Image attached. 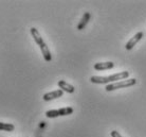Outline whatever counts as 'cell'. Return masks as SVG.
<instances>
[{
    "label": "cell",
    "instance_id": "obj_1",
    "mask_svg": "<svg viewBox=\"0 0 146 137\" xmlns=\"http://www.w3.org/2000/svg\"><path fill=\"white\" fill-rule=\"evenodd\" d=\"M129 72L128 71H122L119 74H114L112 76H108V77H98V76H93L90 78V81L95 84H106L110 82L120 81V80H125L128 78Z\"/></svg>",
    "mask_w": 146,
    "mask_h": 137
},
{
    "label": "cell",
    "instance_id": "obj_2",
    "mask_svg": "<svg viewBox=\"0 0 146 137\" xmlns=\"http://www.w3.org/2000/svg\"><path fill=\"white\" fill-rule=\"evenodd\" d=\"M137 83V80L135 79H129V80H123L121 82H117V83H112V84H109V85L106 86V90L107 92H112V90H115V89L119 88H123V87H129V86L135 85Z\"/></svg>",
    "mask_w": 146,
    "mask_h": 137
},
{
    "label": "cell",
    "instance_id": "obj_3",
    "mask_svg": "<svg viewBox=\"0 0 146 137\" xmlns=\"http://www.w3.org/2000/svg\"><path fill=\"white\" fill-rule=\"evenodd\" d=\"M73 113L72 108H62L60 110H51L46 112V116L48 118H56L59 116H67Z\"/></svg>",
    "mask_w": 146,
    "mask_h": 137
},
{
    "label": "cell",
    "instance_id": "obj_4",
    "mask_svg": "<svg viewBox=\"0 0 146 137\" xmlns=\"http://www.w3.org/2000/svg\"><path fill=\"white\" fill-rule=\"evenodd\" d=\"M143 35H144V33H143L142 31H141V32H138L135 36L131 37V38L128 41V43L126 44V46H125V48L127 49V50H131V49L135 46V44H137V43L142 38Z\"/></svg>",
    "mask_w": 146,
    "mask_h": 137
},
{
    "label": "cell",
    "instance_id": "obj_5",
    "mask_svg": "<svg viewBox=\"0 0 146 137\" xmlns=\"http://www.w3.org/2000/svg\"><path fill=\"white\" fill-rule=\"evenodd\" d=\"M62 89H57V90H54V92H51V93H47L44 95V101H50V100H53V99H57L59 97L62 96Z\"/></svg>",
    "mask_w": 146,
    "mask_h": 137
},
{
    "label": "cell",
    "instance_id": "obj_6",
    "mask_svg": "<svg viewBox=\"0 0 146 137\" xmlns=\"http://www.w3.org/2000/svg\"><path fill=\"white\" fill-rule=\"evenodd\" d=\"M114 64L112 62H101V63L94 64L95 70H107V69H112Z\"/></svg>",
    "mask_w": 146,
    "mask_h": 137
},
{
    "label": "cell",
    "instance_id": "obj_7",
    "mask_svg": "<svg viewBox=\"0 0 146 137\" xmlns=\"http://www.w3.org/2000/svg\"><path fill=\"white\" fill-rule=\"evenodd\" d=\"M30 32L32 34V36H33L35 43H36L38 46H41V45L44 44V39H42V37H41V35H40V33L38 32V30H37L36 28H31Z\"/></svg>",
    "mask_w": 146,
    "mask_h": 137
},
{
    "label": "cell",
    "instance_id": "obj_8",
    "mask_svg": "<svg viewBox=\"0 0 146 137\" xmlns=\"http://www.w3.org/2000/svg\"><path fill=\"white\" fill-rule=\"evenodd\" d=\"M58 86H59V88L62 89V92H67V93H69V94L74 93V90H75L74 86L70 85L69 83H67L66 81H62V80L58 82Z\"/></svg>",
    "mask_w": 146,
    "mask_h": 137
},
{
    "label": "cell",
    "instance_id": "obj_9",
    "mask_svg": "<svg viewBox=\"0 0 146 137\" xmlns=\"http://www.w3.org/2000/svg\"><path fill=\"white\" fill-rule=\"evenodd\" d=\"M40 47V50H41V53H42V55H44V59L47 61V62H50L52 59V55L51 53H50V50H49V48H48V46L46 43H44V44L41 45V46H39Z\"/></svg>",
    "mask_w": 146,
    "mask_h": 137
},
{
    "label": "cell",
    "instance_id": "obj_10",
    "mask_svg": "<svg viewBox=\"0 0 146 137\" xmlns=\"http://www.w3.org/2000/svg\"><path fill=\"white\" fill-rule=\"evenodd\" d=\"M90 17H91V15L89 12H86L83 16V18L80 19V23H78V26H77V30H83L86 27V25L88 23V21L90 20Z\"/></svg>",
    "mask_w": 146,
    "mask_h": 137
},
{
    "label": "cell",
    "instance_id": "obj_11",
    "mask_svg": "<svg viewBox=\"0 0 146 137\" xmlns=\"http://www.w3.org/2000/svg\"><path fill=\"white\" fill-rule=\"evenodd\" d=\"M15 130L14 124H11V123H4V122H0V131H7V132H12V131Z\"/></svg>",
    "mask_w": 146,
    "mask_h": 137
},
{
    "label": "cell",
    "instance_id": "obj_12",
    "mask_svg": "<svg viewBox=\"0 0 146 137\" xmlns=\"http://www.w3.org/2000/svg\"><path fill=\"white\" fill-rule=\"evenodd\" d=\"M111 137H122L117 131H111Z\"/></svg>",
    "mask_w": 146,
    "mask_h": 137
}]
</instances>
